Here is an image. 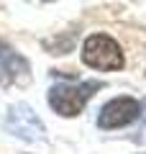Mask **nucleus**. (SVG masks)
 <instances>
[{"instance_id": "obj_1", "label": "nucleus", "mask_w": 146, "mask_h": 154, "mask_svg": "<svg viewBox=\"0 0 146 154\" xmlns=\"http://www.w3.org/2000/svg\"><path fill=\"white\" fill-rule=\"evenodd\" d=\"M97 90H103V82L100 80H87V82H56L54 88H49V105L51 110L64 118H75L85 110V105L90 103V98L97 93Z\"/></svg>"}, {"instance_id": "obj_2", "label": "nucleus", "mask_w": 146, "mask_h": 154, "mask_svg": "<svg viewBox=\"0 0 146 154\" xmlns=\"http://www.w3.org/2000/svg\"><path fill=\"white\" fill-rule=\"evenodd\" d=\"M82 62L90 69H100V72L123 69V64H126L118 41L105 36V33H92V36L85 38V44H82Z\"/></svg>"}, {"instance_id": "obj_3", "label": "nucleus", "mask_w": 146, "mask_h": 154, "mask_svg": "<svg viewBox=\"0 0 146 154\" xmlns=\"http://www.w3.org/2000/svg\"><path fill=\"white\" fill-rule=\"evenodd\" d=\"M141 116V103L136 98H128V95H120V98H113L100 108V116H97V126L100 128H123L131 126L133 121H138Z\"/></svg>"}, {"instance_id": "obj_4", "label": "nucleus", "mask_w": 146, "mask_h": 154, "mask_svg": "<svg viewBox=\"0 0 146 154\" xmlns=\"http://www.w3.org/2000/svg\"><path fill=\"white\" fill-rule=\"evenodd\" d=\"M5 126H8V131H13L18 139H26V141L44 139V123L38 121V116L33 113V108H28L23 103H16V105L8 108Z\"/></svg>"}, {"instance_id": "obj_5", "label": "nucleus", "mask_w": 146, "mask_h": 154, "mask_svg": "<svg viewBox=\"0 0 146 154\" xmlns=\"http://www.w3.org/2000/svg\"><path fill=\"white\" fill-rule=\"evenodd\" d=\"M16 82H31V64L0 38V85L8 88Z\"/></svg>"}, {"instance_id": "obj_6", "label": "nucleus", "mask_w": 146, "mask_h": 154, "mask_svg": "<svg viewBox=\"0 0 146 154\" xmlns=\"http://www.w3.org/2000/svg\"><path fill=\"white\" fill-rule=\"evenodd\" d=\"M75 38H77V31L56 33V36H51V38L44 41V49H49V54H67V51L75 46Z\"/></svg>"}, {"instance_id": "obj_7", "label": "nucleus", "mask_w": 146, "mask_h": 154, "mask_svg": "<svg viewBox=\"0 0 146 154\" xmlns=\"http://www.w3.org/2000/svg\"><path fill=\"white\" fill-rule=\"evenodd\" d=\"M41 3H51V0H41Z\"/></svg>"}, {"instance_id": "obj_8", "label": "nucleus", "mask_w": 146, "mask_h": 154, "mask_svg": "<svg viewBox=\"0 0 146 154\" xmlns=\"http://www.w3.org/2000/svg\"><path fill=\"white\" fill-rule=\"evenodd\" d=\"M141 154H146V152H141Z\"/></svg>"}]
</instances>
